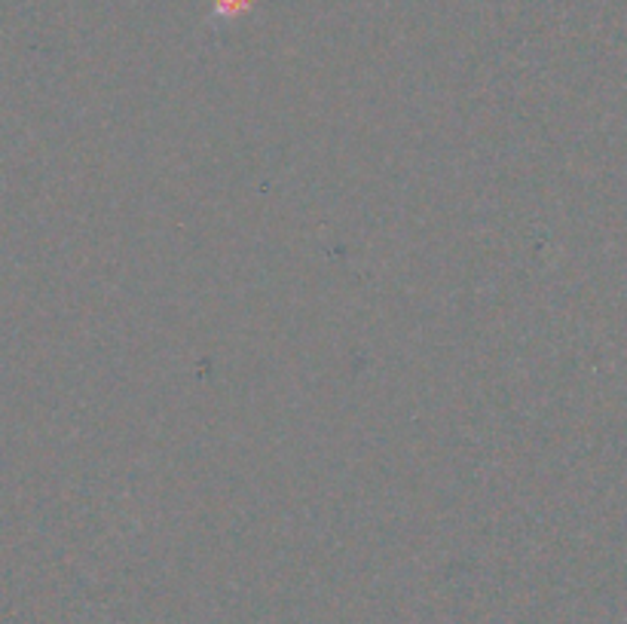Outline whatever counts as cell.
Listing matches in <instances>:
<instances>
[{"label":"cell","instance_id":"obj_1","mask_svg":"<svg viewBox=\"0 0 627 624\" xmlns=\"http://www.w3.org/2000/svg\"><path fill=\"white\" fill-rule=\"evenodd\" d=\"M215 3H218L221 13H239V10L248 7V0H215Z\"/></svg>","mask_w":627,"mask_h":624}]
</instances>
